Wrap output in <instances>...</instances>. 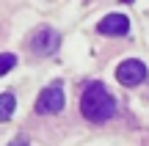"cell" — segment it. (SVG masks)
<instances>
[{"instance_id": "5b68a950", "label": "cell", "mask_w": 149, "mask_h": 146, "mask_svg": "<svg viewBox=\"0 0 149 146\" xmlns=\"http://www.w3.org/2000/svg\"><path fill=\"white\" fill-rule=\"evenodd\" d=\"M97 33H102V36H111V39L127 36V33H130V19H127L124 14H108V17H102V19H100Z\"/></svg>"}, {"instance_id": "277c9868", "label": "cell", "mask_w": 149, "mask_h": 146, "mask_svg": "<svg viewBox=\"0 0 149 146\" xmlns=\"http://www.w3.org/2000/svg\"><path fill=\"white\" fill-rule=\"evenodd\" d=\"M116 80L122 86H127V88H135V86H141L146 80V66L138 58H127V61H122L116 66Z\"/></svg>"}, {"instance_id": "6da1fadb", "label": "cell", "mask_w": 149, "mask_h": 146, "mask_svg": "<svg viewBox=\"0 0 149 146\" xmlns=\"http://www.w3.org/2000/svg\"><path fill=\"white\" fill-rule=\"evenodd\" d=\"M80 113L86 116V121L105 124L108 119L116 116V97L102 83H91V86H86L83 97H80Z\"/></svg>"}, {"instance_id": "9c48e42d", "label": "cell", "mask_w": 149, "mask_h": 146, "mask_svg": "<svg viewBox=\"0 0 149 146\" xmlns=\"http://www.w3.org/2000/svg\"><path fill=\"white\" fill-rule=\"evenodd\" d=\"M124 3H133V0H124Z\"/></svg>"}, {"instance_id": "3957f363", "label": "cell", "mask_w": 149, "mask_h": 146, "mask_svg": "<svg viewBox=\"0 0 149 146\" xmlns=\"http://www.w3.org/2000/svg\"><path fill=\"white\" fill-rule=\"evenodd\" d=\"M58 47H61V33L55 30V28H39L31 36V53L33 55L47 58V55L58 53Z\"/></svg>"}, {"instance_id": "52a82bcc", "label": "cell", "mask_w": 149, "mask_h": 146, "mask_svg": "<svg viewBox=\"0 0 149 146\" xmlns=\"http://www.w3.org/2000/svg\"><path fill=\"white\" fill-rule=\"evenodd\" d=\"M17 66V55L14 53H0V77L6 75V72H11Z\"/></svg>"}, {"instance_id": "8992f818", "label": "cell", "mask_w": 149, "mask_h": 146, "mask_svg": "<svg viewBox=\"0 0 149 146\" xmlns=\"http://www.w3.org/2000/svg\"><path fill=\"white\" fill-rule=\"evenodd\" d=\"M14 110H17V99H14V94H0V121H8L11 116H14Z\"/></svg>"}, {"instance_id": "ba28073f", "label": "cell", "mask_w": 149, "mask_h": 146, "mask_svg": "<svg viewBox=\"0 0 149 146\" xmlns=\"http://www.w3.org/2000/svg\"><path fill=\"white\" fill-rule=\"evenodd\" d=\"M8 146H28V135H17V138H11Z\"/></svg>"}, {"instance_id": "7a4b0ae2", "label": "cell", "mask_w": 149, "mask_h": 146, "mask_svg": "<svg viewBox=\"0 0 149 146\" xmlns=\"http://www.w3.org/2000/svg\"><path fill=\"white\" fill-rule=\"evenodd\" d=\"M66 105V94H64V86L61 83H53V86L42 88V94H39L36 99V113L42 116H53V113H61Z\"/></svg>"}]
</instances>
